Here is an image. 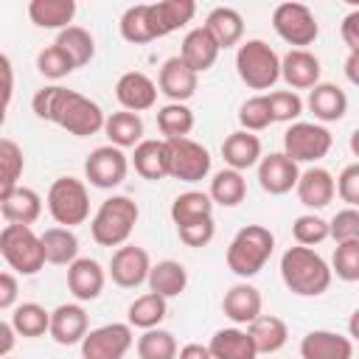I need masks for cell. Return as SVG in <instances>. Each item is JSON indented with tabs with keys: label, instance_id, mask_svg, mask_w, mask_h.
Returning <instances> with one entry per match:
<instances>
[{
	"label": "cell",
	"instance_id": "681fc988",
	"mask_svg": "<svg viewBox=\"0 0 359 359\" xmlns=\"http://www.w3.org/2000/svg\"><path fill=\"white\" fill-rule=\"evenodd\" d=\"M238 123L244 132H264L269 123H272V115H269V104H266V95H252L241 104L238 109Z\"/></svg>",
	"mask_w": 359,
	"mask_h": 359
},
{
	"label": "cell",
	"instance_id": "6125c7cd",
	"mask_svg": "<svg viewBox=\"0 0 359 359\" xmlns=\"http://www.w3.org/2000/svg\"><path fill=\"white\" fill-rule=\"evenodd\" d=\"M351 149H353V154H359V132L351 135Z\"/></svg>",
	"mask_w": 359,
	"mask_h": 359
},
{
	"label": "cell",
	"instance_id": "f6af8a7d",
	"mask_svg": "<svg viewBox=\"0 0 359 359\" xmlns=\"http://www.w3.org/2000/svg\"><path fill=\"white\" fill-rule=\"evenodd\" d=\"M292 236H294L297 247H317L328 238V222L320 219L317 213H303V216L294 219Z\"/></svg>",
	"mask_w": 359,
	"mask_h": 359
},
{
	"label": "cell",
	"instance_id": "ee69618b",
	"mask_svg": "<svg viewBox=\"0 0 359 359\" xmlns=\"http://www.w3.org/2000/svg\"><path fill=\"white\" fill-rule=\"evenodd\" d=\"M137 356L140 359H177V339L171 331L149 328L137 339Z\"/></svg>",
	"mask_w": 359,
	"mask_h": 359
},
{
	"label": "cell",
	"instance_id": "db71d44e",
	"mask_svg": "<svg viewBox=\"0 0 359 359\" xmlns=\"http://www.w3.org/2000/svg\"><path fill=\"white\" fill-rule=\"evenodd\" d=\"M177 233H180V241L185 247H208L213 241L216 224H213V219H205V222H196L188 227H177Z\"/></svg>",
	"mask_w": 359,
	"mask_h": 359
},
{
	"label": "cell",
	"instance_id": "d6986e66",
	"mask_svg": "<svg viewBox=\"0 0 359 359\" xmlns=\"http://www.w3.org/2000/svg\"><path fill=\"white\" fill-rule=\"evenodd\" d=\"M104 280H107V275H104L101 264L93 258H76L67 266V289L81 303L95 300L104 292Z\"/></svg>",
	"mask_w": 359,
	"mask_h": 359
},
{
	"label": "cell",
	"instance_id": "836d02e7",
	"mask_svg": "<svg viewBox=\"0 0 359 359\" xmlns=\"http://www.w3.org/2000/svg\"><path fill=\"white\" fill-rule=\"evenodd\" d=\"M104 132L109 137V146L115 149H129L137 146L143 140V118L137 112H112L109 118H104Z\"/></svg>",
	"mask_w": 359,
	"mask_h": 359
},
{
	"label": "cell",
	"instance_id": "f1b7e54d",
	"mask_svg": "<svg viewBox=\"0 0 359 359\" xmlns=\"http://www.w3.org/2000/svg\"><path fill=\"white\" fill-rule=\"evenodd\" d=\"M247 334H250V339H252V345H255V353H275V351H280V348L286 345V339H289L286 323H283L280 317H275V314H258V317L250 323Z\"/></svg>",
	"mask_w": 359,
	"mask_h": 359
},
{
	"label": "cell",
	"instance_id": "be15d7a7",
	"mask_svg": "<svg viewBox=\"0 0 359 359\" xmlns=\"http://www.w3.org/2000/svg\"><path fill=\"white\" fill-rule=\"evenodd\" d=\"M6 123V104H0V126Z\"/></svg>",
	"mask_w": 359,
	"mask_h": 359
},
{
	"label": "cell",
	"instance_id": "484cf974",
	"mask_svg": "<svg viewBox=\"0 0 359 359\" xmlns=\"http://www.w3.org/2000/svg\"><path fill=\"white\" fill-rule=\"evenodd\" d=\"M222 157H224L227 168H233L238 174L244 168H252L261 160V140H258V135L244 132V129L227 135L224 143H222Z\"/></svg>",
	"mask_w": 359,
	"mask_h": 359
},
{
	"label": "cell",
	"instance_id": "2e32d148",
	"mask_svg": "<svg viewBox=\"0 0 359 359\" xmlns=\"http://www.w3.org/2000/svg\"><path fill=\"white\" fill-rule=\"evenodd\" d=\"M196 81H199V76L180 56H171L160 67V79H157V87L160 90L157 93H163L165 98H171V104H182V101H188L196 93Z\"/></svg>",
	"mask_w": 359,
	"mask_h": 359
},
{
	"label": "cell",
	"instance_id": "f546056e",
	"mask_svg": "<svg viewBox=\"0 0 359 359\" xmlns=\"http://www.w3.org/2000/svg\"><path fill=\"white\" fill-rule=\"evenodd\" d=\"M149 289L154 292V294H160V297H177V294H182L185 292V286H188V269L180 264V261H171V258H165V261H157L151 269H149Z\"/></svg>",
	"mask_w": 359,
	"mask_h": 359
},
{
	"label": "cell",
	"instance_id": "5b68a950",
	"mask_svg": "<svg viewBox=\"0 0 359 359\" xmlns=\"http://www.w3.org/2000/svg\"><path fill=\"white\" fill-rule=\"evenodd\" d=\"M0 252L17 275H36L45 266L42 241L25 224H6L0 230Z\"/></svg>",
	"mask_w": 359,
	"mask_h": 359
},
{
	"label": "cell",
	"instance_id": "ffe728a7",
	"mask_svg": "<svg viewBox=\"0 0 359 359\" xmlns=\"http://www.w3.org/2000/svg\"><path fill=\"white\" fill-rule=\"evenodd\" d=\"M320 59L311 53V50H289L283 59H280V76L283 81L294 90H311L314 84H320Z\"/></svg>",
	"mask_w": 359,
	"mask_h": 359
},
{
	"label": "cell",
	"instance_id": "4dcf8cb0",
	"mask_svg": "<svg viewBox=\"0 0 359 359\" xmlns=\"http://www.w3.org/2000/svg\"><path fill=\"white\" fill-rule=\"evenodd\" d=\"M210 359H258L255 345L241 328H222L210 337Z\"/></svg>",
	"mask_w": 359,
	"mask_h": 359
},
{
	"label": "cell",
	"instance_id": "11a10c76",
	"mask_svg": "<svg viewBox=\"0 0 359 359\" xmlns=\"http://www.w3.org/2000/svg\"><path fill=\"white\" fill-rule=\"evenodd\" d=\"M342 39L348 45V53H359V8L345 14V20H342Z\"/></svg>",
	"mask_w": 359,
	"mask_h": 359
},
{
	"label": "cell",
	"instance_id": "6da1fadb",
	"mask_svg": "<svg viewBox=\"0 0 359 359\" xmlns=\"http://www.w3.org/2000/svg\"><path fill=\"white\" fill-rule=\"evenodd\" d=\"M283 286L297 297H317L331 286V266L311 247H289L280 255Z\"/></svg>",
	"mask_w": 359,
	"mask_h": 359
},
{
	"label": "cell",
	"instance_id": "8992f818",
	"mask_svg": "<svg viewBox=\"0 0 359 359\" xmlns=\"http://www.w3.org/2000/svg\"><path fill=\"white\" fill-rule=\"evenodd\" d=\"M48 213L59 227H73L87 222L90 216V194L87 185L76 177H59L53 180L48 191Z\"/></svg>",
	"mask_w": 359,
	"mask_h": 359
},
{
	"label": "cell",
	"instance_id": "1f68e13d",
	"mask_svg": "<svg viewBox=\"0 0 359 359\" xmlns=\"http://www.w3.org/2000/svg\"><path fill=\"white\" fill-rule=\"evenodd\" d=\"M132 163H135V171L143 177V180H163L168 177V151H165V140H140L135 146V154H132Z\"/></svg>",
	"mask_w": 359,
	"mask_h": 359
},
{
	"label": "cell",
	"instance_id": "9a60e30c",
	"mask_svg": "<svg viewBox=\"0 0 359 359\" xmlns=\"http://www.w3.org/2000/svg\"><path fill=\"white\" fill-rule=\"evenodd\" d=\"M115 98H118V104L126 112H143V109H151L154 107V101H157V84L146 73L129 70V73H123L118 79Z\"/></svg>",
	"mask_w": 359,
	"mask_h": 359
},
{
	"label": "cell",
	"instance_id": "f907efd6",
	"mask_svg": "<svg viewBox=\"0 0 359 359\" xmlns=\"http://www.w3.org/2000/svg\"><path fill=\"white\" fill-rule=\"evenodd\" d=\"M65 95H67V87H59V84H50V87L36 90V95H34V101H31V107H34L36 118H42V121H50V123H53V118H56V112H59V107H62Z\"/></svg>",
	"mask_w": 359,
	"mask_h": 359
},
{
	"label": "cell",
	"instance_id": "277c9868",
	"mask_svg": "<svg viewBox=\"0 0 359 359\" xmlns=\"http://www.w3.org/2000/svg\"><path fill=\"white\" fill-rule=\"evenodd\" d=\"M236 70L250 90H269L280 79V59L264 39H247L236 50Z\"/></svg>",
	"mask_w": 359,
	"mask_h": 359
},
{
	"label": "cell",
	"instance_id": "9c48e42d",
	"mask_svg": "<svg viewBox=\"0 0 359 359\" xmlns=\"http://www.w3.org/2000/svg\"><path fill=\"white\" fill-rule=\"evenodd\" d=\"M165 151H168V177L180 182H199L208 177L210 151L202 143L191 137H177V140H165Z\"/></svg>",
	"mask_w": 359,
	"mask_h": 359
},
{
	"label": "cell",
	"instance_id": "ba28073f",
	"mask_svg": "<svg viewBox=\"0 0 359 359\" xmlns=\"http://www.w3.org/2000/svg\"><path fill=\"white\" fill-rule=\"evenodd\" d=\"M331 146H334V137L320 123L297 121L283 135V154L292 163H317L331 151Z\"/></svg>",
	"mask_w": 359,
	"mask_h": 359
},
{
	"label": "cell",
	"instance_id": "8d00e7d4",
	"mask_svg": "<svg viewBox=\"0 0 359 359\" xmlns=\"http://www.w3.org/2000/svg\"><path fill=\"white\" fill-rule=\"evenodd\" d=\"M210 202L213 205H222V208H236L244 202L247 196V182L238 171L233 168H222L213 180H210V191H208Z\"/></svg>",
	"mask_w": 359,
	"mask_h": 359
},
{
	"label": "cell",
	"instance_id": "f5cc1de1",
	"mask_svg": "<svg viewBox=\"0 0 359 359\" xmlns=\"http://www.w3.org/2000/svg\"><path fill=\"white\" fill-rule=\"evenodd\" d=\"M334 194H339V199L348 202V208L359 205V163H351L342 168V174L334 182Z\"/></svg>",
	"mask_w": 359,
	"mask_h": 359
},
{
	"label": "cell",
	"instance_id": "680465c9",
	"mask_svg": "<svg viewBox=\"0 0 359 359\" xmlns=\"http://www.w3.org/2000/svg\"><path fill=\"white\" fill-rule=\"evenodd\" d=\"M177 359H210V351L208 345H199V342H188L177 351Z\"/></svg>",
	"mask_w": 359,
	"mask_h": 359
},
{
	"label": "cell",
	"instance_id": "4316f807",
	"mask_svg": "<svg viewBox=\"0 0 359 359\" xmlns=\"http://www.w3.org/2000/svg\"><path fill=\"white\" fill-rule=\"evenodd\" d=\"M202 28L213 36V42L219 45V50L222 48H233L244 36V17L236 8H230V6H219V8H213L208 14V20H205Z\"/></svg>",
	"mask_w": 359,
	"mask_h": 359
},
{
	"label": "cell",
	"instance_id": "bcb514c9",
	"mask_svg": "<svg viewBox=\"0 0 359 359\" xmlns=\"http://www.w3.org/2000/svg\"><path fill=\"white\" fill-rule=\"evenodd\" d=\"M337 272L339 280L356 283L359 280V241H342L331 258V275Z\"/></svg>",
	"mask_w": 359,
	"mask_h": 359
},
{
	"label": "cell",
	"instance_id": "6f0895ef",
	"mask_svg": "<svg viewBox=\"0 0 359 359\" xmlns=\"http://www.w3.org/2000/svg\"><path fill=\"white\" fill-rule=\"evenodd\" d=\"M17 278L11 272H0V309H11L14 300H17Z\"/></svg>",
	"mask_w": 359,
	"mask_h": 359
},
{
	"label": "cell",
	"instance_id": "94428289",
	"mask_svg": "<svg viewBox=\"0 0 359 359\" xmlns=\"http://www.w3.org/2000/svg\"><path fill=\"white\" fill-rule=\"evenodd\" d=\"M345 76L351 84H359V53H348L345 59Z\"/></svg>",
	"mask_w": 359,
	"mask_h": 359
},
{
	"label": "cell",
	"instance_id": "8fae6325",
	"mask_svg": "<svg viewBox=\"0 0 359 359\" xmlns=\"http://www.w3.org/2000/svg\"><path fill=\"white\" fill-rule=\"evenodd\" d=\"M129 348H132V325L109 323L84 334L81 359H123Z\"/></svg>",
	"mask_w": 359,
	"mask_h": 359
},
{
	"label": "cell",
	"instance_id": "91938a15",
	"mask_svg": "<svg viewBox=\"0 0 359 359\" xmlns=\"http://www.w3.org/2000/svg\"><path fill=\"white\" fill-rule=\"evenodd\" d=\"M14 342H17L14 328H11L8 323H3V320H0V359H3V356H8V353L14 351Z\"/></svg>",
	"mask_w": 359,
	"mask_h": 359
},
{
	"label": "cell",
	"instance_id": "ab89813d",
	"mask_svg": "<svg viewBox=\"0 0 359 359\" xmlns=\"http://www.w3.org/2000/svg\"><path fill=\"white\" fill-rule=\"evenodd\" d=\"M22 168H25L22 149L14 140L0 137V199L8 196L17 188V180H20Z\"/></svg>",
	"mask_w": 359,
	"mask_h": 359
},
{
	"label": "cell",
	"instance_id": "d590c367",
	"mask_svg": "<svg viewBox=\"0 0 359 359\" xmlns=\"http://www.w3.org/2000/svg\"><path fill=\"white\" fill-rule=\"evenodd\" d=\"M213 219V202L202 191H185L171 202V222L177 227H188L196 222Z\"/></svg>",
	"mask_w": 359,
	"mask_h": 359
},
{
	"label": "cell",
	"instance_id": "3957f363",
	"mask_svg": "<svg viewBox=\"0 0 359 359\" xmlns=\"http://www.w3.org/2000/svg\"><path fill=\"white\" fill-rule=\"evenodd\" d=\"M137 205L129 196H109L101 202V208L95 210L93 222H90V233L93 241L101 247H121L126 244V238L132 236L135 224H137Z\"/></svg>",
	"mask_w": 359,
	"mask_h": 359
},
{
	"label": "cell",
	"instance_id": "7402d4cb",
	"mask_svg": "<svg viewBox=\"0 0 359 359\" xmlns=\"http://www.w3.org/2000/svg\"><path fill=\"white\" fill-rule=\"evenodd\" d=\"M306 104H309V109L314 112V118L323 121V123L342 121L345 112H348V95H345V90L337 87V84H331V81L314 84Z\"/></svg>",
	"mask_w": 359,
	"mask_h": 359
},
{
	"label": "cell",
	"instance_id": "7a4b0ae2",
	"mask_svg": "<svg viewBox=\"0 0 359 359\" xmlns=\"http://www.w3.org/2000/svg\"><path fill=\"white\" fill-rule=\"evenodd\" d=\"M272 250H275L272 230L264 224H247L233 236V241L227 247V266L233 275L247 280L266 266Z\"/></svg>",
	"mask_w": 359,
	"mask_h": 359
},
{
	"label": "cell",
	"instance_id": "c3c4849f",
	"mask_svg": "<svg viewBox=\"0 0 359 359\" xmlns=\"http://www.w3.org/2000/svg\"><path fill=\"white\" fill-rule=\"evenodd\" d=\"M266 104H269V115H272V123L280 121V123H292L300 118L303 112V98L292 90H275L266 95Z\"/></svg>",
	"mask_w": 359,
	"mask_h": 359
},
{
	"label": "cell",
	"instance_id": "d6a6232c",
	"mask_svg": "<svg viewBox=\"0 0 359 359\" xmlns=\"http://www.w3.org/2000/svg\"><path fill=\"white\" fill-rule=\"evenodd\" d=\"M42 252H45V264H56V266H70L79 255V238L70 227H48L42 236Z\"/></svg>",
	"mask_w": 359,
	"mask_h": 359
},
{
	"label": "cell",
	"instance_id": "4fadbf2b",
	"mask_svg": "<svg viewBox=\"0 0 359 359\" xmlns=\"http://www.w3.org/2000/svg\"><path fill=\"white\" fill-rule=\"evenodd\" d=\"M149 269H151V261H149V252H146L143 247L121 244V247L112 252L109 278H112V283L121 286V289H135V286H140V283L149 278Z\"/></svg>",
	"mask_w": 359,
	"mask_h": 359
},
{
	"label": "cell",
	"instance_id": "83f0119b",
	"mask_svg": "<svg viewBox=\"0 0 359 359\" xmlns=\"http://www.w3.org/2000/svg\"><path fill=\"white\" fill-rule=\"evenodd\" d=\"M216 56H219V45L213 42V36L199 25L194 28L185 39H182V50H180V59L199 76L205 70H210L216 65Z\"/></svg>",
	"mask_w": 359,
	"mask_h": 359
},
{
	"label": "cell",
	"instance_id": "60d3db41",
	"mask_svg": "<svg viewBox=\"0 0 359 359\" xmlns=\"http://www.w3.org/2000/svg\"><path fill=\"white\" fill-rule=\"evenodd\" d=\"M157 129H160L163 140L188 137V132L194 129V112L185 104H165L157 112Z\"/></svg>",
	"mask_w": 359,
	"mask_h": 359
},
{
	"label": "cell",
	"instance_id": "7bdbcfd3",
	"mask_svg": "<svg viewBox=\"0 0 359 359\" xmlns=\"http://www.w3.org/2000/svg\"><path fill=\"white\" fill-rule=\"evenodd\" d=\"M121 36L132 45H143V42H151L154 39V31H151V22H149V3H140V6H129L121 17Z\"/></svg>",
	"mask_w": 359,
	"mask_h": 359
},
{
	"label": "cell",
	"instance_id": "30bf717a",
	"mask_svg": "<svg viewBox=\"0 0 359 359\" xmlns=\"http://www.w3.org/2000/svg\"><path fill=\"white\" fill-rule=\"evenodd\" d=\"M53 123L62 126L65 132L76 135V137H90L98 129H104V112L87 95H81L76 90H67V95H65V101H62Z\"/></svg>",
	"mask_w": 359,
	"mask_h": 359
},
{
	"label": "cell",
	"instance_id": "b9f144b4",
	"mask_svg": "<svg viewBox=\"0 0 359 359\" xmlns=\"http://www.w3.org/2000/svg\"><path fill=\"white\" fill-rule=\"evenodd\" d=\"M50 325V311H45L39 303H22L11 314V328L20 337H42Z\"/></svg>",
	"mask_w": 359,
	"mask_h": 359
},
{
	"label": "cell",
	"instance_id": "9f6ffc18",
	"mask_svg": "<svg viewBox=\"0 0 359 359\" xmlns=\"http://www.w3.org/2000/svg\"><path fill=\"white\" fill-rule=\"evenodd\" d=\"M11 90H14V67H11L8 56L0 53V104L8 107V101H11Z\"/></svg>",
	"mask_w": 359,
	"mask_h": 359
},
{
	"label": "cell",
	"instance_id": "cb8c5ba5",
	"mask_svg": "<svg viewBox=\"0 0 359 359\" xmlns=\"http://www.w3.org/2000/svg\"><path fill=\"white\" fill-rule=\"evenodd\" d=\"M222 311L238 323V325H250L258 314H261V292L252 286V283H236L224 292V300H222Z\"/></svg>",
	"mask_w": 359,
	"mask_h": 359
},
{
	"label": "cell",
	"instance_id": "ac0fdd59",
	"mask_svg": "<svg viewBox=\"0 0 359 359\" xmlns=\"http://www.w3.org/2000/svg\"><path fill=\"white\" fill-rule=\"evenodd\" d=\"M196 14V3L194 0H160V3H149V22L154 31V39L180 31L182 25H188Z\"/></svg>",
	"mask_w": 359,
	"mask_h": 359
},
{
	"label": "cell",
	"instance_id": "d4e9b609",
	"mask_svg": "<svg viewBox=\"0 0 359 359\" xmlns=\"http://www.w3.org/2000/svg\"><path fill=\"white\" fill-rule=\"evenodd\" d=\"M0 213H3V219L8 224H25V227H31L39 219V213H42V199H39L36 191H31L25 185H17L8 196L0 199Z\"/></svg>",
	"mask_w": 359,
	"mask_h": 359
},
{
	"label": "cell",
	"instance_id": "7c38bea8",
	"mask_svg": "<svg viewBox=\"0 0 359 359\" xmlns=\"http://www.w3.org/2000/svg\"><path fill=\"white\" fill-rule=\"evenodd\" d=\"M126 171H129V160H126L123 149H115V146H98L84 160L87 182L95 188H104V191L121 185L126 180Z\"/></svg>",
	"mask_w": 359,
	"mask_h": 359
},
{
	"label": "cell",
	"instance_id": "f35d334b",
	"mask_svg": "<svg viewBox=\"0 0 359 359\" xmlns=\"http://www.w3.org/2000/svg\"><path fill=\"white\" fill-rule=\"evenodd\" d=\"M165 311H168L165 297H160V294H154V292H146V294H140V297L129 306V314H126V317H129V325L149 331V328H157V325L165 320Z\"/></svg>",
	"mask_w": 359,
	"mask_h": 359
},
{
	"label": "cell",
	"instance_id": "52a82bcc",
	"mask_svg": "<svg viewBox=\"0 0 359 359\" xmlns=\"http://www.w3.org/2000/svg\"><path fill=\"white\" fill-rule=\"evenodd\" d=\"M272 28L283 42L294 45V50H306V45H311L317 39V34H320L314 11L309 6H303V3H280V6H275Z\"/></svg>",
	"mask_w": 359,
	"mask_h": 359
},
{
	"label": "cell",
	"instance_id": "816d5d0a",
	"mask_svg": "<svg viewBox=\"0 0 359 359\" xmlns=\"http://www.w3.org/2000/svg\"><path fill=\"white\" fill-rule=\"evenodd\" d=\"M328 236L342 244V241H359V210L356 208H345L339 210L331 222H328Z\"/></svg>",
	"mask_w": 359,
	"mask_h": 359
},
{
	"label": "cell",
	"instance_id": "74e56055",
	"mask_svg": "<svg viewBox=\"0 0 359 359\" xmlns=\"http://www.w3.org/2000/svg\"><path fill=\"white\" fill-rule=\"evenodd\" d=\"M53 45H59V48L73 59L76 67L90 65V59L95 56V39H93V34H90L87 28H81V25H67V28H62Z\"/></svg>",
	"mask_w": 359,
	"mask_h": 359
},
{
	"label": "cell",
	"instance_id": "e0dca14e",
	"mask_svg": "<svg viewBox=\"0 0 359 359\" xmlns=\"http://www.w3.org/2000/svg\"><path fill=\"white\" fill-rule=\"evenodd\" d=\"M87 328H90V320H87V311L79 303H65V306L50 311L48 334L53 337L56 345H76V342H81Z\"/></svg>",
	"mask_w": 359,
	"mask_h": 359
},
{
	"label": "cell",
	"instance_id": "5bb4252c",
	"mask_svg": "<svg viewBox=\"0 0 359 359\" xmlns=\"http://www.w3.org/2000/svg\"><path fill=\"white\" fill-rule=\"evenodd\" d=\"M297 163H292L283 151H272L258 160V185L269 196H283L297 185Z\"/></svg>",
	"mask_w": 359,
	"mask_h": 359
},
{
	"label": "cell",
	"instance_id": "7dc6e473",
	"mask_svg": "<svg viewBox=\"0 0 359 359\" xmlns=\"http://www.w3.org/2000/svg\"><path fill=\"white\" fill-rule=\"evenodd\" d=\"M36 70L45 76V79H65L76 70L73 59L59 48V45H48L36 53Z\"/></svg>",
	"mask_w": 359,
	"mask_h": 359
},
{
	"label": "cell",
	"instance_id": "603a6c76",
	"mask_svg": "<svg viewBox=\"0 0 359 359\" xmlns=\"http://www.w3.org/2000/svg\"><path fill=\"white\" fill-rule=\"evenodd\" d=\"M294 191H297L300 205H306L311 210H320V208H325L334 199V177H331V171L317 168V165L314 168H306L297 177Z\"/></svg>",
	"mask_w": 359,
	"mask_h": 359
},
{
	"label": "cell",
	"instance_id": "e575fe53",
	"mask_svg": "<svg viewBox=\"0 0 359 359\" xmlns=\"http://www.w3.org/2000/svg\"><path fill=\"white\" fill-rule=\"evenodd\" d=\"M28 17L39 28H67L76 17V0H31Z\"/></svg>",
	"mask_w": 359,
	"mask_h": 359
},
{
	"label": "cell",
	"instance_id": "e7e4bbea",
	"mask_svg": "<svg viewBox=\"0 0 359 359\" xmlns=\"http://www.w3.org/2000/svg\"><path fill=\"white\" fill-rule=\"evenodd\" d=\"M3 359H6V356H3Z\"/></svg>",
	"mask_w": 359,
	"mask_h": 359
},
{
	"label": "cell",
	"instance_id": "44dd1931",
	"mask_svg": "<svg viewBox=\"0 0 359 359\" xmlns=\"http://www.w3.org/2000/svg\"><path fill=\"white\" fill-rule=\"evenodd\" d=\"M353 342L337 331H309L300 342V359H351Z\"/></svg>",
	"mask_w": 359,
	"mask_h": 359
}]
</instances>
